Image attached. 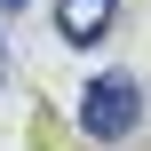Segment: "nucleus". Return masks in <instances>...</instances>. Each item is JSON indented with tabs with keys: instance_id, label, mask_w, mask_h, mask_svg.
Instances as JSON below:
<instances>
[{
	"instance_id": "1",
	"label": "nucleus",
	"mask_w": 151,
	"mask_h": 151,
	"mask_svg": "<svg viewBox=\"0 0 151 151\" xmlns=\"http://www.w3.org/2000/svg\"><path fill=\"white\" fill-rule=\"evenodd\" d=\"M80 127H88L96 143H127V135L143 127V88H135L127 72H96L88 96H80Z\"/></svg>"
},
{
	"instance_id": "2",
	"label": "nucleus",
	"mask_w": 151,
	"mask_h": 151,
	"mask_svg": "<svg viewBox=\"0 0 151 151\" xmlns=\"http://www.w3.org/2000/svg\"><path fill=\"white\" fill-rule=\"evenodd\" d=\"M111 16H119V0H56V32L72 48H96L111 32Z\"/></svg>"
},
{
	"instance_id": "3",
	"label": "nucleus",
	"mask_w": 151,
	"mask_h": 151,
	"mask_svg": "<svg viewBox=\"0 0 151 151\" xmlns=\"http://www.w3.org/2000/svg\"><path fill=\"white\" fill-rule=\"evenodd\" d=\"M0 80H8V40H0Z\"/></svg>"
},
{
	"instance_id": "4",
	"label": "nucleus",
	"mask_w": 151,
	"mask_h": 151,
	"mask_svg": "<svg viewBox=\"0 0 151 151\" xmlns=\"http://www.w3.org/2000/svg\"><path fill=\"white\" fill-rule=\"evenodd\" d=\"M0 8H32V0H0Z\"/></svg>"
}]
</instances>
